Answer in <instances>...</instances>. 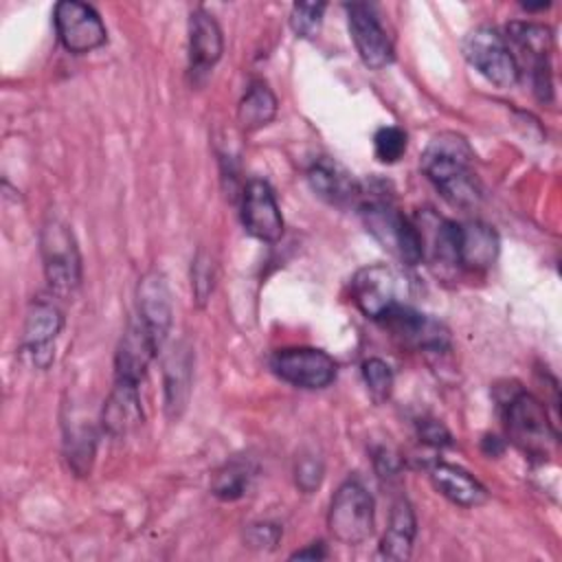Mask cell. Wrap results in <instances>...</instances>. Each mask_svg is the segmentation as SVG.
<instances>
[{"mask_svg":"<svg viewBox=\"0 0 562 562\" xmlns=\"http://www.w3.org/2000/svg\"><path fill=\"white\" fill-rule=\"evenodd\" d=\"M402 288H404V281L395 270H391L389 266L375 263V266L360 268L353 274L351 299L364 316L380 321L395 305H402V299H400Z\"/></svg>","mask_w":562,"mask_h":562,"instance_id":"obj_10","label":"cell"},{"mask_svg":"<svg viewBox=\"0 0 562 562\" xmlns=\"http://www.w3.org/2000/svg\"><path fill=\"white\" fill-rule=\"evenodd\" d=\"M380 323H384L395 336L415 345L417 349L435 351V353H443L450 349L448 327L441 321L428 314H422L406 303L395 305L391 312H386L380 318Z\"/></svg>","mask_w":562,"mask_h":562,"instance_id":"obj_13","label":"cell"},{"mask_svg":"<svg viewBox=\"0 0 562 562\" xmlns=\"http://www.w3.org/2000/svg\"><path fill=\"white\" fill-rule=\"evenodd\" d=\"M255 463L248 459H231L222 468L215 470L211 479V492L220 501H237L241 498L255 479Z\"/></svg>","mask_w":562,"mask_h":562,"instance_id":"obj_25","label":"cell"},{"mask_svg":"<svg viewBox=\"0 0 562 562\" xmlns=\"http://www.w3.org/2000/svg\"><path fill=\"white\" fill-rule=\"evenodd\" d=\"M55 29L61 46L68 53L83 55L105 44L108 29L101 15L86 2L61 0L55 4Z\"/></svg>","mask_w":562,"mask_h":562,"instance_id":"obj_9","label":"cell"},{"mask_svg":"<svg viewBox=\"0 0 562 562\" xmlns=\"http://www.w3.org/2000/svg\"><path fill=\"white\" fill-rule=\"evenodd\" d=\"M345 11H347L349 33L362 64L373 70L386 68L395 59V50H393L391 37L380 24L375 9L367 2H349L345 4Z\"/></svg>","mask_w":562,"mask_h":562,"instance_id":"obj_11","label":"cell"},{"mask_svg":"<svg viewBox=\"0 0 562 562\" xmlns=\"http://www.w3.org/2000/svg\"><path fill=\"white\" fill-rule=\"evenodd\" d=\"M360 217L367 231L382 244L389 252H393L402 263L417 266L424 259L422 237L417 226L406 220L389 200L369 198L360 204Z\"/></svg>","mask_w":562,"mask_h":562,"instance_id":"obj_3","label":"cell"},{"mask_svg":"<svg viewBox=\"0 0 562 562\" xmlns=\"http://www.w3.org/2000/svg\"><path fill=\"white\" fill-rule=\"evenodd\" d=\"M158 353V345L140 323V318H132L121 336L116 358H114V378L130 380L140 384L147 373L149 362Z\"/></svg>","mask_w":562,"mask_h":562,"instance_id":"obj_16","label":"cell"},{"mask_svg":"<svg viewBox=\"0 0 562 562\" xmlns=\"http://www.w3.org/2000/svg\"><path fill=\"white\" fill-rule=\"evenodd\" d=\"M323 474H325V468H323V459L314 452H305L296 459V465H294V481L299 485L301 492L310 494L314 490L321 487V481H323Z\"/></svg>","mask_w":562,"mask_h":562,"instance_id":"obj_31","label":"cell"},{"mask_svg":"<svg viewBox=\"0 0 562 562\" xmlns=\"http://www.w3.org/2000/svg\"><path fill=\"white\" fill-rule=\"evenodd\" d=\"M66 454L75 472L86 474L90 470V461L94 454V435L90 428L79 426L68 432L66 439Z\"/></svg>","mask_w":562,"mask_h":562,"instance_id":"obj_29","label":"cell"},{"mask_svg":"<svg viewBox=\"0 0 562 562\" xmlns=\"http://www.w3.org/2000/svg\"><path fill=\"white\" fill-rule=\"evenodd\" d=\"M501 250L498 235L492 226L474 220L459 224L457 235V261L468 270H487L494 266Z\"/></svg>","mask_w":562,"mask_h":562,"instance_id":"obj_19","label":"cell"},{"mask_svg":"<svg viewBox=\"0 0 562 562\" xmlns=\"http://www.w3.org/2000/svg\"><path fill=\"white\" fill-rule=\"evenodd\" d=\"M277 108H279V103H277L274 92L266 83L255 81V83H250V88L246 90V94L239 101L237 121H239L241 130L255 132V130H261L268 123H272V119L277 116Z\"/></svg>","mask_w":562,"mask_h":562,"instance_id":"obj_24","label":"cell"},{"mask_svg":"<svg viewBox=\"0 0 562 562\" xmlns=\"http://www.w3.org/2000/svg\"><path fill=\"white\" fill-rule=\"evenodd\" d=\"M136 307L138 318L156 340L158 349L165 345L171 321H173V307H171V294L169 285L162 272L149 270L140 277L136 288Z\"/></svg>","mask_w":562,"mask_h":562,"instance_id":"obj_14","label":"cell"},{"mask_svg":"<svg viewBox=\"0 0 562 562\" xmlns=\"http://www.w3.org/2000/svg\"><path fill=\"white\" fill-rule=\"evenodd\" d=\"M417 533V520L408 498L400 496L391 505L389 525L380 542V555L386 560H408Z\"/></svg>","mask_w":562,"mask_h":562,"instance_id":"obj_23","label":"cell"},{"mask_svg":"<svg viewBox=\"0 0 562 562\" xmlns=\"http://www.w3.org/2000/svg\"><path fill=\"white\" fill-rule=\"evenodd\" d=\"M213 283H215V263L211 255L204 248H200L191 263V288H193V299L198 307L206 305L213 292Z\"/></svg>","mask_w":562,"mask_h":562,"instance_id":"obj_30","label":"cell"},{"mask_svg":"<svg viewBox=\"0 0 562 562\" xmlns=\"http://www.w3.org/2000/svg\"><path fill=\"white\" fill-rule=\"evenodd\" d=\"M505 42L512 44L516 48V53L522 55L525 61H529L533 92H536L538 101H542V103L551 101V97H553V81H551L553 31L538 22H512V24H507Z\"/></svg>","mask_w":562,"mask_h":562,"instance_id":"obj_7","label":"cell"},{"mask_svg":"<svg viewBox=\"0 0 562 562\" xmlns=\"http://www.w3.org/2000/svg\"><path fill=\"white\" fill-rule=\"evenodd\" d=\"M290 558L292 560H323V558H327V551H325L323 542H312L310 547L294 551Z\"/></svg>","mask_w":562,"mask_h":562,"instance_id":"obj_35","label":"cell"},{"mask_svg":"<svg viewBox=\"0 0 562 562\" xmlns=\"http://www.w3.org/2000/svg\"><path fill=\"white\" fill-rule=\"evenodd\" d=\"M375 503L358 479H347L331 496L327 527L342 544H360L373 533Z\"/></svg>","mask_w":562,"mask_h":562,"instance_id":"obj_4","label":"cell"},{"mask_svg":"<svg viewBox=\"0 0 562 562\" xmlns=\"http://www.w3.org/2000/svg\"><path fill=\"white\" fill-rule=\"evenodd\" d=\"M435 490L459 507H479L487 501V490L463 468L452 463H435L430 468Z\"/></svg>","mask_w":562,"mask_h":562,"instance_id":"obj_21","label":"cell"},{"mask_svg":"<svg viewBox=\"0 0 562 562\" xmlns=\"http://www.w3.org/2000/svg\"><path fill=\"white\" fill-rule=\"evenodd\" d=\"M465 59L496 88H514L520 79V66L505 42L492 26H476L463 37Z\"/></svg>","mask_w":562,"mask_h":562,"instance_id":"obj_6","label":"cell"},{"mask_svg":"<svg viewBox=\"0 0 562 562\" xmlns=\"http://www.w3.org/2000/svg\"><path fill=\"white\" fill-rule=\"evenodd\" d=\"M503 417L507 437L531 457H547L558 443V428H553L547 406L522 389L503 400Z\"/></svg>","mask_w":562,"mask_h":562,"instance_id":"obj_2","label":"cell"},{"mask_svg":"<svg viewBox=\"0 0 562 562\" xmlns=\"http://www.w3.org/2000/svg\"><path fill=\"white\" fill-rule=\"evenodd\" d=\"M327 4L325 2H296L290 11V26L299 37L312 40L318 35L323 26V13Z\"/></svg>","mask_w":562,"mask_h":562,"instance_id":"obj_28","label":"cell"},{"mask_svg":"<svg viewBox=\"0 0 562 562\" xmlns=\"http://www.w3.org/2000/svg\"><path fill=\"white\" fill-rule=\"evenodd\" d=\"M143 406L138 384L114 378V386L103 404V428L112 437H125L143 424Z\"/></svg>","mask_w":562,"mask_h":562,"instance_id":"obj_17","label":"cell"},{"mask_svg":"<svg viewBox=\"0 0 562 562\" xmlns=\"http://www.w3.org/2000/svg\"><path fill=\"white\" fill-rule=\"evenodd\" d=\"M417 435L424 443H428L432 448H443V446L452 443V437H450L448 428L437 419H419L417 422Z\"/></svg>","mask_w":562,"mask_h":562,"instance_id":"obj_33","label":"cell"},{"mask_svg":"<svg viewBox=\"0 0 562 562\" xmlns=\"http://www.w3.org/2000/svg\"><path fill=\"white\" fill-rule=\"evenodd\" d=\"M241 224L259 241L274 244L283 237V215L274 191L266 180H248L241 191Z\"/></svg>","mask_w":562,"mask_h":562,"instance_id":"obj_12","label":"cell"},{"mask_svg":"<svg viewBox=\"0 0 562 562\" xmlns=\"http://www.w3.org/2000/svg\"><path fill=\"white\" fill-rule=\"evenodd\" d=\"M193 356L184 342L173 345L165 358V411L169 419H178L187 408L191 393Z\"/></svg>","mask_w":562,"mask_h":562,"instance_id":"obj_22","label":"cell"},{"mask_svg":"<svg viewBox=\"0 0 562 562\" xmlns=\"http://www.w3.org/2000/svg\"><path fill=\"white\" fill-rule=\"evenodd\" d=\"M307 182L312 191L329 204H349L360 195V184L356 178L334 158L321 156L307 169Z\"/></svg>","mask_w":562,"mask_h":562,"instance_id":"obj_20","label":"cell"},{"mask_svg":"<svg viewBox=\"0 0 562 562\" xmlns=\"http://www.w3.org/2000/svg\"><path fill=\"white\" fill-rule=\"evenodd\" d=\"M406 147H408V136L397 125H384L373 136L375 158L384 165L397 162L406 154Z\"/></svg>","mask_w":562,"mask_h":562,"instance_id":"obj_27","label":"cell"},{"mask_svg":"<svg viewBox=\"0 0 562 562\" xmlns=\"http://www.w3.org/2000/svg\"><path fill=\"white\" fill-rule=\"evenodd\" d=\"M40 252L48 285L61 296L72 294L81 283V255L70 226L48 220L42 226Z\"/></svg>","mask_w":562,"mask_h":562,"instance_id":"obj_5","label":"cell"},{"mask_svg":"<svg viewBox=\"0 0 562 562\" xmlns=\"http://www.w3.org/2000/svg\"><path fill=\"white\" fill-rule=\"evenodd\" d=\"M224 53V37L222 29L215 18L204 11L195 9L189 15V68L193 75L209 72Z\"/></svg>","mask_w":562,"mask_h":562,"instance_id":"obj_18","label":"cell"},{"mask_svg":"<svg viewBox=\"0 0 562 562\" xmlns=\"http://www.w3.org/2000/svg\"><path fill=\"white\" fill-rule=\"evenodd\" d=\"M270 369L283 382L299 389H325L336 380V362L314 347L279 349L270 356Z\"/></svg>","mask_w":562,"mask_h":562,"instance_id":"obj_8","label":"cell"},{"mask_svg":"<svg viewBox=\"0 0 562 562\" xmlns=\"http://www.w3.org/2000/svg\"><path fill=\"white\" fill-rule=\"evenodd\" d=\"M64 327V314L53 301H33L24 329H22V347L33 356L37 367H48L53 360V342Z\"/></svg>","mask_w":562,"mask_h":562,"instance_id":"obj_15","label":"cell"},{"mask_svg":"<svg viewBox=\"0 0 562 562\" xmlns=\"http://www.w3.org/2000/svg\"><path fill=\"white\" fill-rule=\"evenodd\" d=\"M474 151L457 132H441L430 138L422 154V171L454 206L468 209L481 200V187L472 171Z\"/></svg>","mask_w":562,"mask_h":562,"instance_id":"obj_1","label":"cell"},{"mask_svg":"<svg viewBox=\"0 0 562 562\" xmlns=\"http://www.w3.org/2000/svg\"><path fill=\"white\" fill-rule=\"evenodd\" d=\"M281 540V527L274 522H252L244 529V542L255 551H272Z\"/></svg>","mask_w":562,"mask_h":562,"instance_id":"obj_32","label":"cell"},{"mask_svg":"<svg viewBox=\"0 0 562 562\" xmlns=\"http://www.w3.org/2000/svg\"><path fill=\"white\" fill-rule=\"evenodd\" d=\"M362 380L375 404H382L391 397L393 391V369L382 358H369L362 362Z\"/></svg>","mask_w":562,"mask_h":562,"instance_id":"obj_26","label":"cell"},{"mask_svg":"<svg viewBox=\"0 0 562 562\" xmlns=\"http://www.w3.org/2000/svg\"><path fill=\"white\" fill-rule=\"evenodd\" d=\"M373 463H375V470H378V474H380L382 479H384V476H397V472H400V459H397L389 448L375 450Z\"/></svg>","mask_w":562,"mask_h":562,"instance_id":"obj_34","label":"cell"}]
</instances>
